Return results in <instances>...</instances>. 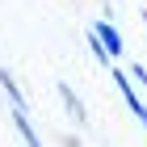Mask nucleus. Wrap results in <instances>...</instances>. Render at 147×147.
<instances>
[{"mask_svg":"<svg viewBox=\"0 0 147 147\" xmlns=\"http://www.w3.org/2000/svg\"><path fill=\"white\" fill-rule=\"evenodd\" d=\"M59 97H63V105L71 109V118H76V122H88V113H84V101H80V97L67 88V84H59Z\"/></svg>","mask_w":147,"mask_h":147,"instance_id":"3","label":"nucleus"},{"mask_svg":"<svg viewBox=\"0 0 147 147\" xmlns=\"http://www.w3.org/2000/svg\"><path fill=\"white\" fill-rule=\"evenodd\" d=\"M0 88L9 92V101H13V105H21V109H25V92L17 88V84H13V76L4 71V63H0Z\"/></svg>","mask_w":147,"mask_h":147,"instance_id":"5","label":"nucleus"},{"mask_svg":"<svg viewBox=\"0 0 147 147\" xmlns=\"http://www.w3.org/2000/svg\"><path fill=\"white\" fill-rule=\"evenodd\" d=\"M92 34H97V38L105 42V51H109V59H118V55H122V34H118V30H113L109 21H97V25H92Z\"/></svg>","mask_w":147,"mask_h":147,"instance_id":"2","label":"nucleus"},{"mask_svg":"<svg viewBox=\"0 0 147 147\" xmlns=\"http://www.w3.org/2000/svg\"><path fill=\"white\" fill-rule=\"evenodd\" d=\"M130 80H139V84H147V67H139V63H135V67H130Z\"/></svg>","mask_w":147,"mask_h":147,"instance_id":"7","label":"nucleus"},{"mask_svg":"<svg viewBox=\"0 0 147 147\" xmlns=\"http://www.w3.org/2000/svg\"><path fill=\"white\" fill-rule=\"evenodd\" d=\"M88 51H92V59H97V63H105V59H109V51H105V42L97 34H88Z\"/></svg>","mask_w":147,"mask_h":147,"instance_id":"6","label":"nucleus"},{"mask_svg":"<svg viewBox=\"0 0 147 147\" xmlns=\"http://www.w3.org/2000/svg\"><path fill=\"white\" fill-rule=\"evenodd\" d=\"M113 84H118V92L126 97V105L135 109V118H139V122L147 126V105L139 101V92H135V84H130V76H122V71H113Z\"/></svg>","mask_w":147,"mask_h":147,"instance_id":"1","label":"nucleus"},{"mask_svg":"<svg viewBox=\"0 0 147 147\" xmlns=\"http://www.w3.org/2000/svg\"><path fill=\"white\" fill-rule=\"evenodd\" d=\"M13 126L21 130V139H25V143H38V130L30 126V118H25V109H21V105H13Z\"/></svg>","mask_w":147,"mask_h":147,"instance_id":"4","label":"nucleus"}]
</instances>
